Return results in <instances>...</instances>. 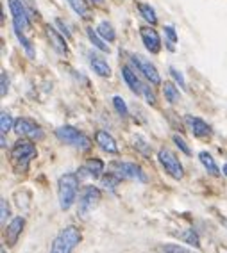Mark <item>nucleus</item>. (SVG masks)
Here are the masks:
<instances>
[{
  "label": "nucleus",
  "instance_id": "1",
  "mask_svg": "<svg viewBox=\"0 0 227 253\" xmlns=\"http://www.w3.org/2000/svg\"><path fill=\"white\" fill-rule=\"evenodd\" d=\"M36 155H38V150H36V146H34V143H32V139H29V137H20L13 145L11 154H9L14 171L25 173L29 169V166H31L32 159H36Z\"/></svg>",
  "mask_w": 227,
  "mask_h": 253
},
{
  "label": "nucleus",
  "instance_id": "2",
  "mask_svg": "<svg viewBox=\"0 0 227 253\" xmlns=\"http://www.w3.org/2000/svg\"><path fill=\"white\" fill-rule=\"evenodd\" d=\"M79 175L75 173H64L57 180V198H59V207L61 211H70L72 205L75 204L79 193Z\"/></svg>",
  "mask_w": 227,
  "mask_h": 253
},
{
  "label": "nucleus",
  "instance_id": "3",
  "mask_svg": "<svg viewBox=\"0 0 227 253\" xmlns=\"http://www.w3.org/2000/svg\"><path fill=\"white\" fill-rule=\"evenodd\" d=\"M82 241V232L75 225L64 226L63 230L57 232L52 244H50V253H72L77 248V244Z\"/></svg>",
  "mask_w": 227,
  "mask_h": 253
},
{
  "label": "nucleus",
  "instance_id": "4",
  "mask_svg": "<svg viewBox=\"0 0 227 253\" xmlns=\"http://www.w3.org/2000/svg\"><path fill=\"white\" fill-rule=\"evenodd\" d=\"M56 136H57L59 141H63L64 145H70L72 148L81 150V152H88L91 148V139L84 132L77 130L75 126H70V125L59 126L56 130Z\"/></svg>",
  "mask_w": 227,
  "mask_h": 253
},
{
  "label": "nucleus",
  "instance_id": "5",
  "mask_svg": "<svg viewBox=\"0 0 227 253\" xmlns=\"http://www.w3.org/2000/svg\"><path fill=\"white\" fill-rule=\"evenodd\" d=\"M109 169L118 175L122 180H136V182H147L145 171L138 166L136 163H125V161H113L109 164Z\"/></svg>",
  "mask_w": 227,
  "mask_h": 253
},
{
  "label": "nucleus",
  "instance_id": "6",
  "mask_svg": "<svg viewBox=\"0 0 227 253\" xmlns=\"http://www.w3.org/2000/svg\"><path fill=\"white\" fill-rule=\"evenodd\" d=\"M7 4H9L11 16H13L14 32L27 34L31 31V16H29L27 7L23 5V0H7Z\"/></svg>",
  "mask_w": 227,
  "mask_h": 253
},
{
  "label": "nucleus",
  "instance_id": "7",
  "mask_svg": "<svg viewBox=\"0 0 227 253\" xmlns=\"http://www.w3.org/2000/svg\"><path fill=\"white\" fill-rule=\"evenodd\" d=\"M158 159H159V164L163 166L165 173L168 176H172L175 180H181L182 176H184V168H182L181 161H179L177 155L173 154L172 150L161 148L158 152Z\"/></svg>",
  "mask_w": 227,
  "mask_h": 253
},
{
  "label": "nucleus",
  "instance_id": "8",
  "mask_svg": "<svg viewBox=\"0 0 227 253\" xmlns=\"http://www.w3.org/2000/svg\"><path fill=\"white\" fill-rule=\"evenodd\" d=\"M100 200H102V193H100L99 187H95V185H86L81 193V198H79L77 214L81 217H86L88 214L99 205Z\"/></svg>",
  "mask_w": 227,
  "mask_h": 253
},
{
  "label": "nucleus",
  "instance_id": "9",
  "mask_svg": "<svg viewBox=\"0 0 227 253\" xmlns=\"http://www.w3.org/2000/svg\"><path fill=\"white\" fill-rule=\"evenodd\" d=\"M20 137H29V139H43V130H41V126L38 125L34 120L31 118H18V120H14V128H13Z\"/></svg>",
  "mask_w": 227,
  "mask_h": 253
},
{
  "label": "nucleus",
  "instance_id": "10",
  "mask_svg": "<svg viewBox=\"0 0 227 253\" xmlns=\"http://www.w3.org/2000/svg\"><path fill=\"white\" fill-rule=\"evenodd\" d=\"M132 63L136 64L138 72L143 73V77H145L152 86H159V84H161V77H159L158 70H156V66L150 63L149 59H145L143 55L134 54L132 55Z\"/></svg>",
  "mask_w": 227,
  "mask_h": 253
},
{
  "label": "nucleus",
  "instance_id": "11",
  "mask_svg": "<svg viewBox=\"0 0 227 253\" xmlns=\"http://www.w3.org/2000/svg\"><path fill=\"white\" fill-rule=\"evenodd\" d=\"M23 226H25V219L23 216H16L9 221V225L4 228V237H5V244L7 246H14L18 243L20 235L23 232Z\"/></svg>",
  "mask_w": 227,
  "mask_h": 253
},
{
  "label": "nucleus",
  "instance_id": "12",
  "mask_svg": "<svg viewBox=\"0 0 227 253\" xmlns=\"http://www.w3.org/2000/svg\"><path fill=\"white\" fill-rule=\"evenodd\" d=\"M184 123L191 130V134L195 137H209L211 136V126L199 116H191V114H186L184 116Z\"/></svg>",
  "mask_w": 227,
  "mask_h": 253
},
{
  "label": "nucleus",
  "instance_id": "13",
  "mask_svg": "<svg viewBox=\"0 0 227 253\" xmlns=\"http://www.w3.org/2000/svg\"><path fill=\"white\" fill-rule=\"evenodd\" d=\"M141 40H143V45L147 46L150 54H158L161 50V38H159L158 31L152 27H141L140 29Z\"/></svg>",
  "mask_w": 227,
  "mask_h": 253
},
{
  "label": "nucleus",
  "instance_id": "14",
  "mask_svg": "<svg viewBox=\"0 0 227 253\" xmlns=\"http://www.w3.org/2000/svg\"><path fill=\"white\" fill-rule=\"evenodd\" d=\"M95 143L99 145V148L106 154H118V145L114 137L106 130H97L95 132Z\"/></svg>",
  "mask_w": 227,
  "mask_h": 253
},
{
  "label": "nucleus",
  "instance_id": "15",
  "mask_svg": "<svg viewBox=\"0 0 227 253\" xmlns=\"http://www.w3.org/2000/svg\"><path fill=\"white\" fill-rule=\"evenodd\" d=\"M45 32H47V38H49V41H50V45H52V48H54L57 54H61V55L68 54V45H66V40L61 36L59 32L56 31L54 27H50V25H47V27H45Z\"/></svg>",
  "mask_w": 227,
  "mask_h": 253
},
{
  "label": "nucleus",
  "instance_id": "16",
  "mask_svg": "<svg viewBox=\"0 0 227 253\" xmlns=\"http://www.w3.org/2000/svg\"><path fill=\"white\" fill-rule=\"evenodd\" d=\"M122 75H123V81H125V84L129 86V89L134 91V93H138L140 95L141 89H143V82L138 79V75L134 72H132L129 66H122Z\"/></svg>",
  "mask_w": 227,
  "mask_h": 253
},
{
  "label": "nucleus",
  "instance_id": "17",
  "mask_svg": "<svg viewBox=\"0 0 227 253\" xmlns=\"http://www.w3.org/2000/svg\"><path fill=\"white\" fill-rule=\"evenodd\" d=\"M90 66L100 77H109L111 75V68H109L108 61H104L100 55H93V54L90 55Z\"/></svg>",
  "mask_w": 227,
  "mask_h": 253
},
{
  "label": "nucleus",
  "instance_id": "18",
  "mask_svg": "<svg viewBox=\"0 0 227 253\" xmlns=\"http://www.w3.org/2000/svg\"><path fill=\"white\" fill-rule=\"evenodd\" d=\"M199 161L211 176H220V169H218L217 163H215V159L211 157V154H208V152H200Z\"/></svg>",
  "mask_w": 227,
  "mask_h": 253
},
{
  "label": "nucleus",
  "instance_id": "19",
  "mask_svg": "<svg viewBox=\"0 0 227 253\" xmlns=\"http://www.w3.org/2000/svg\"><path fill=\"white\" fill-rule=\"evenodd\" d=\"M163 95L167 98L168 104H177L181 100V93H179V87H175L173 82H165L163 84Z\"/></svg>",
  "mask_w": 227,
  "mask_h": 253
},
{
  "label": "nucleus",
  "instance_id": "20",
  "mask_svg": "<svg viewBox=\"0 0 227 253\" xmlns=\"http://www.w3.org/2000/svg\"><path fill=\"white\" fill-rule=\"evenodd\" d=\"M84 168L88 169V173H90L91 178H99L102 173H104V168L106 164L100 161V159L93 157V159H88V163L84 164Z\"/></svg>",
  "mask_w": 227,
  "mask_h": 253
},
{
  "label": "nucleus",
  "instance_id": "21",
  "mask_svg": "<svg viewBox=\"0 0 227 253\" xmlns=\"http://www.w3.org/2000/svg\"><path fill=\"white\" fill-rule=\"evenodd\" d=\"M70 7H72L75 13L81 16V18L88 20L91 14V9H90V4H88L86 0H68Z\"/></svg>",
  "mask_w": 227,
  "mask_h": 253
},
{
  "label": "nucleus",
  "instance_id": "22",
  "mask_svg": "<svg viewBox=\"0 0 227 253\" xmlns=\"http://www.w3.org/2000/svg\"><path fill=\"white\" fill-rule=\"evenodd\" d=\"M97 32H99L106 41H109V43H113V41L116 40V32H114L113 25L109 22H100L99 25H97Z\"/></svg>",
  "mask_w": 227,
  "mask_h": 253
},
{
  "label": "nucleus",
  "instance_id": "23",
  "mask_svg": "<svg viewBox=\"0 0 227 253\" xmlns=\"http://www.w3.org/2000/svg\"><path fill=\"white\" fill-rule=\"evenodd\" d=\"M86 34H88V38H90V41L93 43V46H95V48L102 50V52H109V46L104 43L106 40H104L102 36H100L99 32H97V29L93 31L91 27H88V29H86Z\"/></svg>",
  "mask_w": 227,
  "mask_h": 253
},
{
  "label": "nucleus",
  "instance_id": "24",
  "mask_svg": "<svg viewBox=\"0 0 227 253\" xmlns=\"http://www.w3.org/2000/svg\"><path fill=\"white\" fill-rule=\"evenodd\" d=\"M179 239L184 241L186 244H190V246H193V248H200V239H199V234H197L193 228H190V230L182 232V234H179Z\"/></svg>",
  "mask_w": 227,
  "mask_h": 253
},
{
  "label": "nucleus",
  "instance_id": "25",
  "mask_svg": "<svg viewBox=\"0 0 227 253\" xmlns=\"http://www.w3.org/2000/svg\"><path fill=\"white\" fill-rule=\"evenodd\" d=\"M13 128H14L13 116H11L9 113H5V111H2V113H0V132H2V134H7V132L13 130Z\"/></svg>",
  "mask_w": 227,
  "mask_h": 253
},
{
  "label": "nucleus",
  "instance_id": "26",
  "mask_svg": "<svg viewBox=\"0 0 227 253\" xmlns=\"http://www.w3.org/2000/svg\"><path fill=\"white\" fill-rule=\"evenodd\" d=\"M156 252L158 253H191L190 250H186L184 246H181V244H159Z\"/></svg>",
  "mask_w": 227,
  "mask_h": 253
},
{
  "label": "nucleus",
  "instance_id": "27",
  "mask_svg": "<svg viewBox=\"0 0 227 253\" xmlns=\"http://www.w3.org/2000/svg\"><path fill=\"white\" fill-rule=\"evenodd\" d=\"M140 14L147 20V22L150 23V25L158 23V16H156V11L152 9V7H150L149 4H140Z\"/></svg>",
  "mask_w": 227,
  "mask_h": 253
},
{
  "label": "nucleus",
  "instance_id": "28",
  "mask_svg": "<svg viewBox=\"0 0 227 253\" xmlns=\"http://www.w3.org/2000/svg\"><path fill=\"white\" fill-rule=\"evenodd\" d=\"M120 180H122V178H120L118 175H114V173L111 171V173H108V175L102 176V185H104L106 189L114 191V187H116V185L120 184Z\"/></svg>",
  "mask_w": 227,
  "mask_h": 253
},
{
  "label": "nucleus",
  "instance_id": "29",
  "mask_svg": "<svg viewBox=\"0 0 227 253\" xmlns=\"http://www.w3.org/2000/svg\"><path fill=\"white\" fill-rule=\"evenodd\" d=\"M113 105H114V109H116V113H118L122 118H125L129 114L127 104H125V100H123L122 96H114V98H113Z\"/></svg>",
  "mask_w": 227,
  "mask_h": 253
},
{
  "label": "nucleus",
  "instance_id": "30",
  "mask_svg": "<svg viewBox=\"0 0 227 253\" xmlns=\"http://www.w3.org/2000/svg\"><path fill=\"white\" fill-rule=\"evenodd\" d=\"M172 139H173V143L177 145V148L181 150L182 154H184V155H191V148H190V146H188L186 141L182 139V136H179V134H173Z\"/></svg>",
  "mask_w": 227,
  "mask_h": 253
},
{
  "label": "nucleus",
  "instance_id": "31",
  "mask_svg": "<svg viewBox=\"0 0 227 253\" xmlns=\"http://www.w3.org/2000/svg\"><path fill=\"white\" fill-rule=\"evenodd\" d=\"M134 148L140 150V152H141L143 155H149V154H150V145H149V143H147V141L143 139L141 136H136V137H134Z\"/></svg>",
  "mask_w": 227,
  "mask_h": 253
},
{
  "label": "nucleus",
  "instance_id": "32",
  "mask_svg": "<svg viewBox=\"0 0 227 253\" xmlns=\"http://www.w3.org/2000/svg\"><path fill=\"white\" fill-rule=\"evenodd\" d=\"M7 91H9V79H7L5 70H2V72H0V95L5 96Z\"/></svg>",
  "mask_w": 227,
  "mask_h": 253
},
{
  "label": "nucleus",
  "instance_id": "33",
  "mask_svg": "<svg viewBox=\"0 0 227 253\" xmlns=\"http://www.w3.org/2000/svg\"><path fill=\"white\" fill-rule=\"evenodd\" d=\"M7 217H9V205H7V200L2 198L0 200V221H2L4 226L5 221H7Z\"/></svg>",
  "mask_w": 227,
  "mask_h": 253
},
{
  "label": "nucleus",
  "instance_id": "34",
  "mask_svg": "<svg viewBox=\"0 0 227 253\" xmlns=\"http://www.w3.org/2000/svg\"><path fill=\"white\" fill-rule=\"evenodd\" d=\"M143 98H145V102L147 104H150V105H156V95H154V91L150 89L149 86H145L143 84V89H141V93H140Z\"/></svg>",
  "mask_w": 227,
  "mask_h": 253
},
{
  "label": "nucleus",
  "instance_id": "35",
  "mask_svg": "<svg viewBox=\"0 0 227 253\" xmlns=\"http://www.w3.org/2000/svg\"><path fill=\"white\" fill-rule=\"evenodd\" d=\"M165 34L168 36V48L173 50V43L177 41V34H175V31H173V27L167 25V27H165Z\"/></svg>",
  "mask_w": 227,
  "mask_h": 253
},
{
  "label": "nucleus",
  "instance_id": "36",
  "mask_svg": "<svg viewBox=\"0 0 227 253\" xmlns=\"http://www.w3.org/2000/svg\"><path fill=\"white\" fill-rule=\"evenodd\" d=\"M170 75H172V77L179 82V86H181V87L186 86V82H184V77H182V73L179 72L177 68H173V66H170Z\"/></svg>",
  "mask_w": 227,
  "mask_h": 253
},
{
  "label": "nucleus",
  "instance_id": "37",
  "mask_svg": "<svg viewBox=\"0 0 227 253\" xmlns=\"http://www.w3.org/2000/svg\"><path fill=\"white\" fill-rule=\"evenodd\" d=\"M56 25H57V27H61V34H66V38L72 36V34L68 32V29H66V25H64V23L61 22V20H56Z\"/></svg>",
  "mask_w": 227,
  "mask_h": 253
},
{
  "label": "nucleus",
  "instance_id": "38",
  "mask_svg": "<svg viewBox=\"0 0 227 253\" xmlns=\"http://www.w3.org/2000/svg\"><path fill=\"white\" fill-rule=\"evenodd\" d=\"M0 141H2V148H7V141H5V134H2V136H0Z\"/></svg>",
  "mask_w": 227,
  "mask_h": 253
},
{
  "label": "nucleus",
  "instance_id": "39",
  "mask_svg": "<svg viewBox=\"0 0 227 253\" xmlns=\"http://www.w3.org/2000/svg\"><path fill=\"white\" fill-rule=\"evenodd\" d=\"M222 173L227 176V164H224V168H222Z\"/></svg>",
  "mask_w": 227,
  "mask_h": 253
},
{
  "label": "nucleus",
  "instance_id": "40",
  "mask_svg": "<svg viewBox=\"0 0 227 253\" xmlns=\"http://www.w3.org/2000/svg\"><path fill=\"white\" fill-rule=\"evenodd\" d=\"M91 2H93V4H102L104 0H91Z\"/></svg>",
  "mask_w": 227,
  "mask_h": 253
},
{
  "label": "nucleus",
  "instance_id": "41",
  "mask_svg": "<svg viewBox=\"0 0 227 253\" xmlns=\"http://www.w3.org/2000/svg\"><path fill=\"white\" fill-rule=\"evenodd\" d=\"M0 253H5V248H2V252H0Z\"/></svg>",
  "mask_w": 227,
  "mask_h": 253
},
{
  "label": "nucleus",
  "instance_id": "42",
  "mask_svg": "<svg viewBox=\"0 0 227 253\" xmlns=\"http://www.w3.org/2000/svg\"><path fill=\"white\" fill-rule=\"evenodd\" d=\"M191 253H193V252H191Z\"/></svg>",
  "mask_w": 227,
  "mask_h": 253
}]
</instances>
